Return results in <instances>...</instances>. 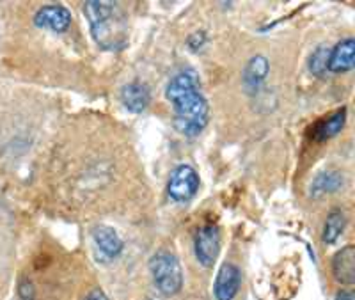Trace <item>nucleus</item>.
Instances as JSON below:
<instances>
[{"label":"nucleus","instance_id":"ddd939ff","mask_svg":"<svg viewBox=\"0 0 355 300\" xmlns=\"http://www.w3.org/2000/svg\"><path fill=\"white\" fill-rule=\"evenodd\" d=\"M345 185V175L341 170L329 169L323 170L313 179L309 187V195L313 199H320L323 195L334 194V192L341 191V187Z\"/></svg>","mask_w":355,"mask_h":300},{"label":"nucleus","instance_id":"2eb2a0df","mask_svg":"<svg viewBox=\"0 0 355 300\" xmlns=\"http://www.w3.org/2000/svg\"><path fill=\"white\" fill-rule=\"evenodd\" d=\"M345 227H347V215L341 210H332L323 224L322 240L327 245H334L343 235Z\"/></svg>","mask_w":355,"mask_h":300},{"label":"nucleus","instance_id":"1a4fd4ad","mask_svg":"<svg viewBox=\"0 0 355 300\" xmlns=\"http://www.w3.org/2000/svg\"><path fill=\"white\" fill-rule=\"evenodd\" d=\"M151 102L150 87L144 82L133 80L126 84L121 89V103L125 105L126 110L133 114L144 112Z\"/></svg>","mask_w":355,"mask_h":300},{"label":"nucleus","instance_id":"423d86ee","mask_svg":"<svg viewBox=\"0 0 355 300\" xmlns=\"http://www.w3.org/2000/svg\"><path fill=\"white\" fill-rule=\"evenodd\" d=\"M71 20L73 18L69 9L59 4L43 6L34 15V25L36 27L46 28V30H52V33L57 34L68 30V27L71 25Z\"/></svg>","mask_w":355,"mask_h":300},{"label":"nucleus","instance_id":"f03ea898","mask_svg":"<svg viewBox=\"0 0 355 300\" xmlns=\"http://www.w3.org/2000/svg\"><path fill=\"white\" fill-rule=\"evenodd\" d=\"M117 4L89 0L84 4V15L98 45L105 50L125 45V27L121 17H117Z\"/></svg>","mask_w":355,"mask_h":300},{"label":"nucleus","instance_id":"7ed1b4c3","mask_svg":"<svg viewBox=\"0 0 355 300\" xmlns=\"http://www.w3.org/2000/svg\"><path fill=\"white\" fill-rule=\"evenodd\" d=\"M150 272L158 292L166 297H173L183 288L182 265L174 254L160 251L150 260Z\"/></svg>","mask_w":355,"mask_h":300},{"label":"nucleus","instance_id":"f8f14e48","mask_svg":"<svg viewBox=\"0 0 355 300\" xmlns=\"http://www.w3.org/2000/svg\"><path fill=\"white\" fill-rule=\"evenodd\" d=\"M345 123H347V109H339L332 112L327 118H322L311 128V137L316 142L329 141V139L336 137L339 132L343 130Z\"/></svg>","mask_w":355,"mask_h":300},{"label":"nucleus","instance_id":"f257e3e1","mask_svg":"<svg viewBox=\"0 0 355 300\" xmlns=\"http://www.w3.org/2000/svg\"><path fill=\"white\" fill-rule=\"evenodd\" d=\"M166 96L174 107V128L185 137H198L210 119V105L196 71L187 69L174 75L166 87Z\"/></svg>","mask_w":355,"mask_h":300},{"label":"nucleus","instance_id":"4468645a","mask_svg":"<svg viewBox=\"0 0 355 300\" xmlns=\"http://www.w3.org/2000/svg\"><path fill=\"white\" fill-rule=\"evenodd\" d=\"M268 71H270V64H268V59L265 55L252 57L243 69V85L250 93H254L268 77Z\"/></svg>","mask_w":355,"mask_h":300},{"label":"nucleus","instance_id":"0eeeda50","mask_svg":"<svg viewBox=\"0 0 355 300\" xmlns=\"http://www.w3.org/2000/svg\"><path fill=\"white\" fill-rule=\"evenodd\" d=\"M242 284V272L234 263H224L214 284V295L217 300H233Z\"/></svg>","mask_w":355,"mask_h":300},{"label":"nucleus","instance_id":"39448f33","mask_svg":"<svg viewBox=\"0 0 355 300\" xmlns=\"http://www.w3.org/2000/svg\"><path fill=\"white\" fill-rule=\"evenodd\" d=\"M220 252V231L215 224H205L194 235V254L199 265L211 268Z\"/></svg>","mask_w":355,"mask_h":300},{"label":"nucleus","instance_id":"20e7f679","mask_svg":"<svg viewBox=\"0 0 355 300\" xmlns=\"http://www.w3.org/2000/svg\"><path fill=\"white\" fill-rule=\"evenodd\" d=\"M199 191V175L192 166L182 164L173 170L167 183V195L174 203H189Z\"/></svg>","mask_w":355,"mask_h":300},{"label":"nucleus","instance_id":"6e6552de","mask_svg":"<svg viewBox=\"0 0 355 300\" xmlns=\"http://www.w3.org/2000/svg\"><path fill=\"white\" fill-rule=\"evenodd\" d=\"M355 66V41L354 37L339 41L329 53L327 71L331 73H348Z\"/></svg>","mask_w":355,"mask_h":300},{"label":"nucleus","instance_id":"9b49d317","mask_svg":"<svg viewBox=\"0 0 355 300\" xmlns=\"http://www.w3.org/2000/svg\"><path fill=\"white\" fill-rule=\"evenodd\" d=\"M93 242L96 245L98 251L105 256L107 260H114L123 252V244L121 236L117 235V231L110 226H96L93 229Z\"/></svg>","mask_w":355,"mask_h":300},{"label":"nucleus","instance_id":"9d476101","mask_svg":"<svg viewBox=\"0 0 355 300\" xmlns=\"http://www.w3.org/2000/svg\"><path fill=\"white\" fill-rule=\"evenodd\" d=\"M332 274L338 283L352 286L355 283V247L345 245L332 258Z\"/></svg>","mask_w":355,"mask_h":300},{"label":"nucleus","instance_id":"dca6fc26","mask_svg":"<svg viewBox=\"0 0 355 300\" xmlns=\"http://www.w3.org/2000/svg\"><path fill=\"white\" fill-rule=\"evenodd\" d=\"M329 46H318V48L313 52L309 59V71L316 77H323L325 71H327V62H329Z\"/></svg>","mask_w":355,"mask_h":300},{"label":"nucleus","instance_id":"a211bd4d","mask_svg":"<svg viewBox=\"0 0 355 300\" xmlns=\"http://www.w3.org/2000/svg\"><path fill=\"white\" fill-rule=\"evenodd\" d=\"M84 300H109V299H107V295L101 292V290H93V292L89 293Z\"/></svg>","mask_w":355,"mask_h":300},{"label":"nucleus","instance_id":"f3484780","mask_svg":"<svg viewBox=\"0 0 355 300\" xmlns=\"http://www.w3.org/2000/svg\"><path fill=\"white\" fill-rule=\"evenodd\" d=\"M205 43H206L205 33H194L192 36L189 37V46L192 50L202 48V45H205Z\"/></svg>","mask_w":355,"mask_h":300},{"label":"nucleus","instance_id":"6ab92c4d","mask_svg":"<svg viewBox=\"0 0 355 300\" xmlns=\"http://www.w3.org/2000/svg\"><path fill=\"white\" fill-rule=\"evenodd\" d=\"M336 300H355V295L350 290H341V292H338V295H336Z\"/></svg>","mask_w":355,"mask_h":300}]
</instances>
